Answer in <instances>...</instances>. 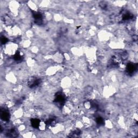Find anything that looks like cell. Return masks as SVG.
<instances>
[{"label":"cell","instance_id":"cell-1","mask_svg":"<svg viewBox=\"0 0 138 138\" xmlns=\"http://www.w3.org/2000/svg\"><path fill=\"white\" fill-rule=\"evenodd\" d=\"M137 69V68L135 67V65L133 63H130L128 64L126 67V70H127V72L129 74H131V73H133Z\"/></svg>","mask_w":138,"mask_h":138},{"label":"cell","instance_id":"cell-2","mask_svg":"<svg viewBox=\"0 0 138 138\" xmlns=\"http://www.w3.org/2000/svg\"><path fill=\"white\" fill-rule=\"evenodd\" d=\"M55 101H56V103H58L60 105L62 104H63L65 102V98H64V96L62 93H59L58 95L56 96Z\"/></svg>","mask_w":138,"mask_h":138},{"label":"cell","instance_id":"cell-3","mask_svg":"<svg viewBox=\"0 0 138 138\" xmlns=\"http://www.w3.org/2000/svg\"><path fill=\"white\" fill-rule=\"evenodd\" d=\"M31 124L33 128H37L39 127V125H40V121H39V120L37 119H33L31 120Z\"/></svg>","mask_w":138,"mask_h":138},{"label":"cell","instance_id":"cell-4","mask_svg":"<svg viewBox=\"0 0 138 138\" xmlns=\"http://www.w3.org/2000/svg\"><path fill=\"white\" fill-rule=\"evenodd\" d=\"M1 118L3 120L7 121L9 119V114L8 111H3L1 112Z\"/></svg>","mask_w":138,"mask_h":138},{"label":"cell","instance_id":"cell-5","mask_svg":"<svg viewBox=\"0 0 138 138\" xmlns=\"http://www.w3.org/2000/svg\"><path fill=\"white\" fill-rule=\"evenodd\" d=\"M34 18H35L36 22H41L42 21V16L39 13H35L34 14Z\"/></svg>","mask_w":138,"mask_h":138},{"label":"cell","instance_id":"cell-6","mask_svg":"<svg viewBox=\"0 0 138 138\" xmlns=\"http://www.w3.org/2000/svg\"><path fill=\"white\" fill-rule=\"evenodd\" d=\"M96 121H97V122L98 124H101L103 123V119L101 118H100V117H99V118H97V119H96Z\"/></svg>","mask_w":138,"mask_h":138},{"label":"cell","instance_id":"cell-7","mask_svg":"<svg viewBox=\"0 0 138 138\" xmlns=\"http://www.w3.org/2000/svg\"><path fill=\"white\" fill-rule=\"evenodd\" d=\"M1 41L2 44H5V43L7 42L8 39L5 37H1Z\"/></svg>","mask_w":138,"mask_h":138}]
</instances>
